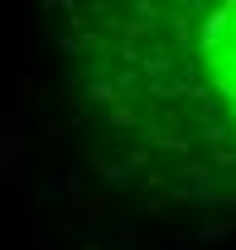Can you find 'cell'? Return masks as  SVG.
<instances>
[{
	"label": "cell",
	"instance_id": "6da1fadb",
	"mask_svg": "<svg viewBox=\"0 0 236 250\" xmlns=\"http://www.w3.org/2000/svg\"><path fill=\"white\" fill-rule=\"evenodd\" d=\"M58 48L111 178L236 207V0H58Z\"/></svg>",
	"mask_w": 236,
	"mask_h": 250
}]
</instances>
